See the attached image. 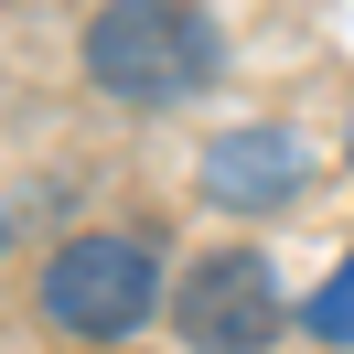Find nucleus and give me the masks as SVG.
<instances>
[{
    "label": "nucleus",
    "mask_w": 354,
    "mask_h": 354,
    "mask_svg": "<svg viewBox=\"0 0 354 354\" xmlns=\"http://www.w3.org/2000/svg\"><path fill=\"white\" fill-rule=\"evenodd\" d=\"M301 140L290 129H225V140H204V194L225 204V215H268V204H290L301 194Z\"/></svg>",
    "instance_id": "4"
},
{
    "label": "nucleus",
    "mask_w": 354,
    "mask_h": 354,
    "mask_svg": "<svg viewBox=\"0 0 354 354\" xmlns=\"http://www.w3.org/2000/svg\"><path fill=\"white\" fill-rule=\"evenodd\" d=\"M301 322H311V333H322V344H354V258H344V268H333V279H322V290H311V311H301Z\"/></svg>",
    "instance_id": "5"
},
{
    "label": "nucleus",
    "mask_w": 354,
    "mask_h": 354,
    "mask_svg": "<svg viewBox=\"0 0 354 354\" xmlns=\"http://www.w3.org/2000/svg\"><path fill=\"white\" fill-rule=\"evenodd\" d=\"M86 75L118 108H172L215 75V22L172 11V0H118V11L86 22Z\"/></svg>",
    "instance_id": "1"
},
{
    "label": "nucleus",
    "mask_w": 354,
    "mask_h": 354,
    "mask_svg": "<svg viewBox=\"0 0 354 354\" xmlns=\"http://www.w3.org/2000/svg\"><path fill=\"white\" fill-rule=\"evenodd\" d=\"M279 268L258 258V247H204V258H183V290H172V333L194 354H268V333H279Z\"/></svg>",
    "instance_id": "3"
},
{
    "label": "nucleus",
    "mask_w": 354,
    "mask_h": 354,
    "mask_svg": "<svg viewBox=\"0 0 354 354\" xmlns=\"http://www.w3.org/2000/svg\"><path fill=\"white\" fill-rule=\"evenodd\" d=\"M0 247H11V215H0Z\"/></svg>",
    "instance_id": "6"
},
{
    "label": "nucleus",
    "mask_w": 354,
    "mask_h": 354,
    "mask_svg": "<svg viewBox=\"0 0 354 354\" xmlns=\"http://www.w3.org/2000/svg\"><path fill=\"white\" fill-rule=\"evenodd\" d=\"M161 311V258L140 236H65L44 258V322L75 344H129Z\"/></svg>",
    "instance_id": "2"
}]
</instances>
